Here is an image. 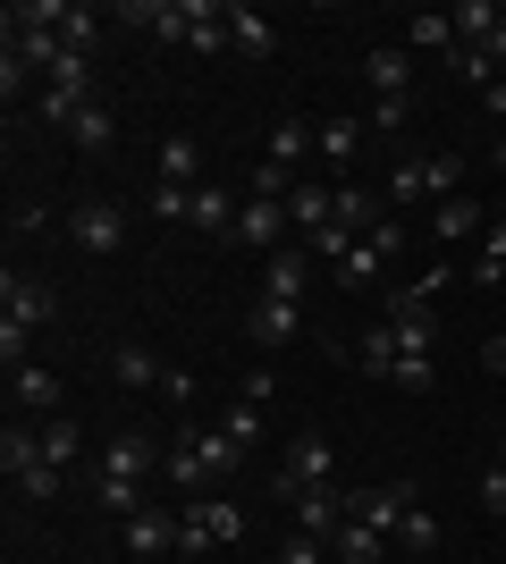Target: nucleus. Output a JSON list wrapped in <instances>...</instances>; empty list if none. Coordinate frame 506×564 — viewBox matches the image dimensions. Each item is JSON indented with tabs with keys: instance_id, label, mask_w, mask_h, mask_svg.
I'll list each match as a JSON object with an SVG mask.
<instances>
[{
	"instance_id": "nucleus-1",
	"label": "nucleus",
	"mask_w": 506,
	"mask_h": 564,
	"mask_svg": "<svg viewBox=\"0 0 506 564\" xmlns=\"http://www.w3.org/2000/svg\"><path fill=\"white\" fill-rule=\"evenodd\" d=\"M51 321V286H34V279H0V362L18 371V362H34V329Z\"/></svg>"
},
{
	"instance_id": "nucleus-2",
	"label": "nucleus",
	"mask_w": 506,
	"mask_h": 564,
	"mask_svg": "<svg viewBox=\"0 0 506 564\" xmlns=\"http://www.w3.org/2000/svg\"><path fill=\"white\" fill-rule=\"evenodd\" d=\"M363 85H372V127H406L413 110V51L406 43H380V51H363Z\"/></svg>"
},
{
	"instance_id": "nucleus-3",
	"label": "nucleus",
	"mask_w": 506,
	"mask_h": 564,
	"mask_svg": "<svg viewBox=\"0 0 506 564\" xmlns=\"http://www.w3.org/2000/svg\"><path fill=\"white\" fill-rule=\"evenodd\" d=\"M245 540V514L228 497H186L177 514V556H212V547H237Z\"/></svg>"
},
{
	"instance_id": "nucleus-4",
	"label": "nucleus",
	"mask_w": 506,
	"mask_h": 564,
	"mask_svg": "<svg viewBox=\"0 0 506 564\" xmlns=\"http://www.w3.org/2000/svg\"><path fill=\"white\" fill-rule=\"evenodd\" d=\"M406 253V228H397V219H380V228L363 236V245H346V261H337V286H346V295H363V286H380L388 279V261Z\"/></svg>"
},
{
	"instance_id": "nucleus-5",
	"label": "nucleus",
	"mask_w": 506,
	"mask_h": 564,
	"mask_svg": "<svg viewBox=\"0 0 506 564\" xmlns=\"http://www.w3.org/2000/svg\"><path fill=\"white\" fill-rule=\"evenodd\" d=\"M388 194H397V203H422V194H431V203H456V194H464V161H456V152H431V161H397Z\"/></svg>"
},
{
	"instance_id": "nucleus-6",
	"label": "nucleus",
	"mask_w": 506,
	"mask_h": 564,
	"mask_svg": "<svg viewBox=\"0 0 506 564\" xmlns=\"http://www.w3.org/2000/svg\"><path fill=\"white\" fill-rule=\"evenodd\" d=\"M304 489H337V447L321 430H295L288 438V471H279V497H304Z\"/></svg>"
},
{
	"instance_id": "nucleus-7",
	"label": "nucleus",
	"mask_w": 506,
	"mask_h": 564,
	"mask_svg": "<svg viewBox=\"0 0 506 564\" xmlns=\"http://www.w3.org/2000/svg\"><path fill=\"white\" fill-rule=\"evenodd\" d=\"M127 18L144 25L152 43H194V25L212 18V0H136V9H127Z\"/></svg>"
},
{
	"instance_id": "nucleus-8",
	"label": "nucleus",
	"mask_w": 506,
	"mask_h": 564,
	"mask_svg": "<svg viewBox=\"0 0 506 564\" xmlns=\"http://www.w3.org/2000/svg\"><path fill=\"white\" fill-rule=\"evenodd\" d=\"M388 329H397V346H406V354H431L439 346L431 295H422V286H397V295H388ZM406 354H397V362H406Z\"/></svg>"
},
{
	"instance_id": "nucleus-9",
	"label": "nucleus",
	"mask_w": 506,
	"mask_h": 564,
	"mask_svg": "<svg viewBox=\"0 0 506 564\" xmlns=\"http://www.w3.org/2000/svg\"><path fill=\"white\" fill-rule=\"evenodd\" d=\"M288 514H295V531L337 540V531H346V514H355V497H346V489H304V497H288Z\"/></svg>"
},
{
	"instance_id": "nucleus-10",
	"label": "nucleus",
	"mask_w": 506,
	"mask_h": 564,
	"mask_svg": "<svg viewBox=\"0 0 506 564\" xmlns=\"http://www.w3.org/2000/svg\"><path fill=\"white\" fill-rule=\"evenodd\" d=\"M68 236L85 245V253H119V245H127V212H119V203H76Z\"/></svg>"
},
{
	"instance_id": "nucleus-11",
	"label": "nucleus",
	"mask_w": 506,
	"mask_h": 564,
	"mask_svg": "<svg viewBox=\"0 0 506 564\" xmlns=\"http://www.w3.org/2000/svg\"><path fill=\"white\" fill-rule=\"evenodd\" d=\"M330 203H337V212H330V228L337 236H346V245H363V236H372V228H380V194H372V186H355V177H346V186H330Z\"/></svg>"
},
{
	"instance_id": "nucleus-12",
	"label": "nucleus",
	"mask_w": 506,
	"mask_h": 564,
	"mask_svg": "<svg viewBox=\"0 0 506 564\" xmlns=\"http://www.w3.org/2000/svg\"><path fill=\"white\" fill-rule=\"evenodd\" d=\"M219 25H228V51H237V59H270V51H279V25H270L262 9H245V0H228Z\"/></svg>"
},
{
	"instance_id": "nucleus-13",
	"label": "nucleus",
	"mask_w": 506,
	"mask_h": 564,
	"mask_svg": "<svg viewBox=\"0 0 506 564\" xmlns=\"http://www.w3.org/2000/svg\"><path fill=\"white\" fill-rule=\"evenodd\" d=\"M456 18V43H473V51H489L506 68V9H489V0H464V9H448Z\"/></svg>"
},
{
	"instance_id": "nucleus-14",
	"label": "nucleus",
	"mask_w": 506,
	"mask_h": 564,
	"mask_svg": "<svg viewBox=\"0 0 506 564\" xmlns=\"http://www.w3.org/2000/svg\"><path fill=\"white\" fill-rule=\"evenodd\" d=\"M228 245H254V253H279L288 245V203H254L245 194V212H237V236Z\"/></svg>"
},
{
	"instance_id": "nucleus-15",
	"label": "nucleus",
	"mask_w": 506,
	"mask_h": 564,
	"mask_svg": "<svg viewBox=\"0 0 506 564\" xmlns=\"http://www.w3.org/2000/svg\"><path fill=\"white\" fill-rule=\"evenodd\" d=\"M245 329H254V346H295V337H304V304H288V295H262Z\"/></svg>"
},
{
	"instance_id": "nucleus-16",
	"label": "nucleus",
	"mask_w": 506,
	"mask_h": 564,
	"mask_svg": "<svg viewBox=\"0 0 506 564\" xmlns=\"http://www.w3.org/2000/svg\"><path fill=\"white\" fill-rule=\"evenodd\" d=\"M127 556H177V514H161V506H144V514H127Z\"/></svg>"
},
{
	"instance_id": "nucleus-17",
	"label": "nucleus",
	"mask_w": 506,
	"mask_h": 564,
	"mask_svg": "<svg viewBox=\"0 0 506 564\" xmlns=\"http://www.w3.org/2000/svg\"><path fill=\"white\" fill-rule=\"evenodd\" d=\"M9 388H18V404H25V413L60 422V371H51V362H18V371H9Z\"/></svg>"
},
{
	"instance_id": "nucleus-18",
	"label": "nucleus",
	"mask_w": 506,
	"mask_h": 564,
	"mask_svg": "<svg viewBox=\"0 0 506 564\" xmlns=\"http://www.w3.org/2000/svg\"><path fill=\"white\" fill-rule=\"evenodd\" d=\"M431 236H439V245H482L489 219H482V203H473V194H456V203H439V212H431Z\"/></svg>"
},
{
	"instance_id": "nucleus-19",
	"label": "nucleus",
	"mask_w": 506,
	"mask_h": 564,
	"mask_svg": "<svg viewBox=\"0 0 506 564\" xmlns=\"http://www.w3.org/2000/svg\"><path fill=\"white\" fill-rule=\"evenodd\" d=\"M355 514L372 522V531H388V540H397V522L413 514V489H406V480H388V489H363V497H355Z\"/></svg>"
},
{
	"instance_id": "nucleus-20",
	"label": "nucleus",
	"mask_w": 506,
	"mask_h": 564,
	"mask_svg": "<svg viewBox=\"0 0 506 564\" xmlns=\"http://www.w3.org/2000/svg\"><path fill=\"white\" fill-rule=\"evenodd\" d=\"M110 379H119L127 397H144V388H161V379H169V362L152 346H119V354H110Z\"/></svg>"
},
{
	"instance_id": "nucleus-21",
	"label": "nucleus",
	"mask_w": 506,
	"mask_h": 564,
	"mask_svg": "<svg viewBox=\"0 0 506 564\" xmlns=\"http://www.w3.org/2000/svg\"><path fill=\"white\" fill-rule=\"evenodd\" d=\"M94 506H101L110 522L144 514V480H136V471H94Z\"/></svg>"
},
{
	"instance_id": "nucleus-22",
	"label": "nucleus",
	"mask_w": 506,
	"mask_h": 564,
	"mask_svg": "<svg viewBox=\"0 0 506 564\" xmlns=\"http://www.w3.org/2000/svg\"><path fill=\"white\" fill-rule=\"evenodd\" d=\"M406 51L413 59H422V51H431V59H456V18H448V9H422V18L406 25Z\"/></svg>"
},
{
	"instance_id": "nucleus-23",
	"label": "nucleus",
	"mask_w": 506,
	"mask_h": 564,
	"mask_svg": "<svg viewBox=\"0 0 506 564\" xmlns=\"http://www.w3.org/2000/svg\"><path fill=\"white\" fill-rule=\"evenodd\" d=\"M304 279H313V253H304V245H279V253H270V270H262V295H304Z\"/></svg>"
},
{
	"instance_id": "nucleus-24",
	"label": "nucleus",
	"mask_w": 506,
	"mask_h": 564,
	"mask_svg": "<svg viewBox=\"0 0 506 564\" xmlns=\"http://www.w3.org/2000/svg\"><path fill=\"white\" fill-rule=\"evenodd\" d=\"M68 143H76V152H85V161H101V152L119 143V118L101 110V101H85V110H76V127H68Z\"/></svg>"
},
{
	"instance_id": "nucleus-25",
	"label": "nucleus",
	"mask_w": 506,
	"mask_h": 564,
	"mask_svg": "<svg viewBox=\"0 0 506 564\" xmlns=\"http://www.w3.org/2000/svg\"><path fill=\"white\" fill-rule=\"evenodd\" d=\"M337 564H380L388 556V531H372V522H363V514H346V531H337Z\"/></svg>"
},
{
	"instance_id": "nucleus-26",
	"label": "nucleus",
	"mask_w": 506,
	"mask_h": 564,
	"mask_svg": "<svg viewBox=\"0 0 506 564\" xmlns=\"http://www.w3.org/2000/svg\"><path fill=\"white\" fill-rule=\"evenodd\" d=\"M464 279L489 286V295H506V228H489L482 245H473V261H464Z\"/></svg>"
},
{
	"instance_id": "nucleus-27",
	"label": "nucleus",
	"mask_w": 506,
	"mask_h": 564,
	"mask_svg": "<svg viewBox=\"0 0 506 564\" xmlns=\"http://www.w3.org/2000/svg\"><path fill=\"white\" fill-rule=\"evenodd\" d=\"M397 354H406V346H397V329L380 321V329H363V346H355V371H363V379H397Z\"/></svg>"
},
{
	"instance_id": "nucleus-28",
	"label": "nucleus",
	"mask_w": 506,
	"mask_h": 564,
	"mask_svg": "<svg viewBox=\"0 0 506 564\" xmlns=\"http://www.w3.org/2000/svg\"><path fill=\"white\" fill-rule=\"evenodd\" d=\"M34 464H51V455H43V422H34V430H0V471H9V480H18V471H34Z\"/></svg>"
},
{
	"instance_id": "nucleus-29",
	"label": "nucleus",
	"mask_w": 506,
	"mask_h": 564,
	"mask_svg": "<svg viewBox=\"0 0 506 564\" xmlns=\"http://www.w3.org/2000/svg\"><path fill=\"white\" fill-rule=\"evenodd\" d=\"M152 169H161V186H194V177H203V143H194V135H169Z\"/></svg>"
},
{
	"instance_id": "nucleus-30",
	"label": "nucleus",
	"mask_w": 506,
	"mask_h": 564,
	"mask_svg": "<svg viewBox=\"0 0 506 564\" xmlns=\"http://www.w3.org/2000/svg\"><path fill=\"white\" fill-rule=\"evenodd\" d=\"M304 152H321L304 118H279V127H270V143H262V161H279V169H295V161H304Z\"/></svg>"
},
{
	"instance_id": "nucleus-31",
	"label": "nucleus",
	"mask_w": 506,
	"mask_h": 564,
	"mask_svg": "<svg viewBox=\"0 0 506 564\" xmlns=\"http://www.w3.org/2000/svg\"><path fill=\"white\" fill-rule=\"evenodd\" d=\"M203 480H212V471H203V455H194V430H177V438H169V489L203 497Z\"/></svg>"
},
{
	"instance_id": "nucleus-32",
	"label": "nucleus",
	"mask_w": 506,
	"mask_h": 564,
	"mask_svg": "<svg viewBox=\"0 0 506 564\" xmlns=\"http://www.w3.org/2000/svg\"><path fill=\"white\" fill-rule=\"evenodd\" d=\"M237 212H245V203H228V186H194V228L237 236Z\"/></svg>"
},
{
	"instance_id": "nucleus-33",
	"label": "nucleus",
	"mask_w": 506,
	"mask_h": 564,
	"mask_svg": "<svg viewBox=\"0 0 506 564\" xmlns=\"http://www.w3.org/2000/svg\"><path fill=\"white\" fill-rule=\"evenodd\" d=\"M101 471H136V480H144V471H152V438H144V430H119V438L101 447Z\"/></svg>"
},
{
	"instance_id": "nucleus-34",
	"label": "nucleus",
	"mask_w": 506,
	"mask_h": 564,
	"mask_svg": "<svg viewBox=\"0 0 506 564\" xmlns=\"http://www.w3.org/2000/svg\"><path fill=\"white\" fill-rule=\"evenodd\" d=\"M194 455H203V471H212V480H228V471L245 464V447L228 438V430H194Z\"/></svg>"
},
{
	"instance_id": "nucleus-35",
	"label": "nucleus",
	"mask_w": 506,
	"mask_h": 564,
	"mask_svg": "<svg viewBox=\"0 0 506 564\" xmlns=\"http://www.w3.org/2000/svg\"><path fill=\"white\" fill-rule=\"evenodd\" d=\"M330 212H337V203H330V186H295V194H288V219H295L304 236H321V228H330Z\"/></svg>"
},
{
	"instance_id": "nucleus-36",
	"label": "nucleus",
	"mask_w": 506,
	"mask_h": 564,
	"mask_svg": "<svg viewBox=\"0 0 506 564\" xmlns=\"http://www.w3.org/2000/svg\"><path fill=\"white\" fill-rule=\"evenodd\" d=\"M313 143H321V161H355V118H321V127H313Z\"/></svg>"
},
{
	"instance_id": "nucleus-37",
	"label": "nucleus",
	"mask_w": 506,
	"mask_h": 564,
	"mask_svg": "<svg viewBox=\"0 0 506 564\" xmlns=\"http://www.w3.org/2000/svg\"><path fill=\"white\" fill-rule=\"evenodd\" d=\"M448 76H456V85H498V59H489V51H473V43H456Z\"/></svg>"
},
{
	"instance_id": "nucleus-38",
	"label": "nucleus",
	"mask_w": 506,
	"mask_h": 564,
	"mask_svg": "<svg viewBox=\"0 0 506 564\" xmlns=\"http://www.w3.org/2000/svg\"><path fill=\"white\" fill-rule=\"evenodd\" d=\"M219 430H228V438H237V447H254V438H262V404H228V422H219Z\"/></svg>"
},
{
	"instance_id": "nucleus-39",
	"label": "nucleus",
	"mask_w": 506,
	"mask_h": 564,
	"mask_svg": "<svg viewBox=\"0 0 506 564\" xmlns=\"http://www.w3.org/2000/svg\"><path fill=\"white\" fill-rule=\"evenodd\" d=\"M43 455L68 471V464H76V422H43Z\"/></svg>"
},
{
	"instance_id": "nucleus-40",
	"label": "nucleus",
	"mask_w": 506,
	"mask_h": 564,
	"mask_svg": "<svg viewBox=\"0 0 506 564\" xmlns=\"http://www.w3.org/2000/svg\"><path fill=\"white\" fill-rule=\"evenodd\" d=\"M397 540H406V547H439V514H422V506H413V514L397 522Z\"/></svg>"
},
{
	"instance_id": "nucleus-41",
	"label": "nucleus",
	"mask_w": 506,
	"mask_h": 564,
	"mask_svg": "<svg viewBox=\"0 0 506 564\" xmlns=\"http://www.w3.org/2000/svg\"><path fill=\"white\" fill-rule=\"evenodd\" d=\"M152 219H194V186H161L152 194Z\"/></svg>"
},
{
	"instance_id": "nucleus-42",
	"label": "nucleus",
	"mask_w": 506,
	"mask_h": 564,
	"mask_svg": "<svg viewBox=\"0 0 506 564\" xmlns=\"http://www.w3.org/2000/svg\"><path fill=\"white\" fill-rule=\"evenodd\" d=\"M279 564H330V540H313V531H295V540L279 547Z\"/></svg>"
},
{
	"instance_id": "nucleus-43",
	"label": "nucleus",
	"mask_w": 506,
	"mask_h": 564,
	"mask_svg": "<svg viewBox=\"0 0 506 564\" xmlns=\"http://www.w3.org/2000/svg\"><path fill=\"white\" fill-rule=\"evenodd\" d=\"M18 489L43 506V497H60V464H34V471H18Z\"/></svg>"
},
{
	"instance_id": "nucleus-44",
	"label": "nucleus",
	"mask_w": 506,
	"mask_h": 564,
	"mask_svg": "<svg viewBox=\"0 0 506 564\" xmlns=\"http://www.w3.org/2000/svg\"><path fill=\"white\" fill-rule=\"evenodd\" d=\"M397 388H406V397H422V388H431V354H406V362H397Z\"/></svg>"
},
{
	"instance_id": "nucleus-45",
	"label": "nucleus",
	"mask_w": 506,
	"mask_h": 564,
	"mask_svg": "<svg viewBox=\"0 0 506 564\" xmlns=\"http://www.w3.org/2000/svg\"><path fill=\"white\" fill-rule=\"evenodd\" d=\"M194 51H212V59H219V51H228V25H219V9H212V18H203V25H194Z\"/></svg>"
},
{
	"instance_id": "nucleus-46",
	"label": "nucleus",
	"mask_w": 506,
	"mask_h": 564,
	"mask_svg": "<svg viewBox=\"0 0 506 564\" xmlns=\"http://www.w3.org/2000/svg\"><path fill=\"white\" fill-rule=\"evenodd\" d=\"M482 506H489V514H506V471H498V464L482 471Z\"/></svg>"
},
{
	"instance_id": "nucleus-47",
	"label": "nucleus",
	"mask_w": 506,
	"mask_h": 564,
	"mask_svg": "<svg viewBox=\"0 0 506 564\" xmlns=\"http://www.w3.org/2000/svg\"><path fill=\"white\" fill-rule=\"evenodd\" d=\"M482 362H489V379H506V329H498V337L482 346Z\"/></svg>"
},
{
	"instance_id": "nucleus-48",
	"label": "nucleus",
	"mask_w": 506,
	"mask_h": 564,
	"mask_svg": "<svg viewBox=\"0 0 506 564\" xmlns=\"http://www.w3.org/2000/svg\"><path fill=\"white\" fill-rule=\"evenodd\" d=\"M498 471H506V438H498Z\"/></svg>"
}]
</instances>
